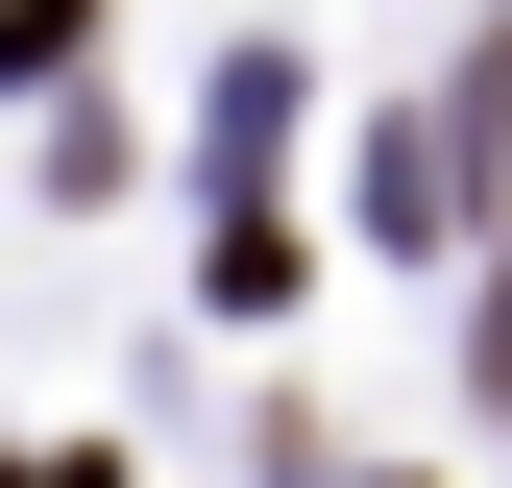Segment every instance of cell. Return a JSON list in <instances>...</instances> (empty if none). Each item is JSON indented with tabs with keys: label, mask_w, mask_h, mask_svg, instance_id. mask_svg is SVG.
Returning a JSON list of instances; mask_svg holds the SVG:
<instances>
[{
	"label": "cell",
	"mask_w": 512,
	"mask_h": 488,
	"mask_svg": "<svg viewBox=\"0 0 512 488\" xmlns=\"http://www.w3.org/2000/svg\"><path fill=\"white\" fill-rule=\"evenodd\" d=\"M342 196H366V244H439V220H464V147H415V122H391Z\"/></svg>",
	"instance_id": "1"
},
{
	"label": "cell",
	"mask_w": 512,
	"mask_h": 488,
	"mask_svg": "<svg viewBox=\"0 0 512 488\" xmlns=\"http://www.w3.org/2000/svg\"><path fill=\"white\" fill-rule=\"evenodd\" d=\"M0 488H122V464H98V440H74V464H0Z\"/></svg>",
	"instance_id": "2"
},
{
	"label": "cell",
	"mask_w": 512,
	"mask_h": 488,
	"mask_svg": "<svg viewBox=\"0 0 512 488\" xmlns=\"http://www.w3.org/2000/svg\"><path fill=\"white\" fill-rule=\"evenodd\" d=\"M488 391H512V269H488Z\"/></svg>",
	"instance_id": "3"
}]
</instances>
